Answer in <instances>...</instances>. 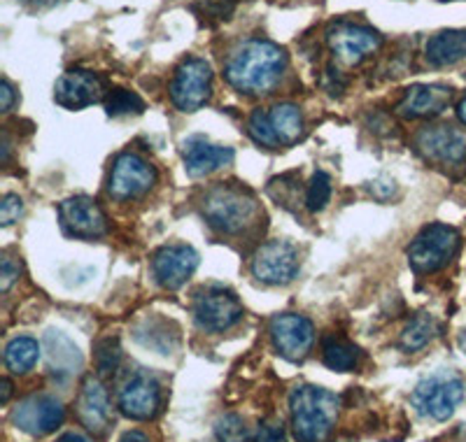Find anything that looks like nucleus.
<instances>
[{
  "mask_svg": "<svg viewBox=\"0 0 466 442\" xmlns=\"http://www.w3.org/2000/svg\"><path fill=\"white\" fill-rule=\"evenodd\" d=\"M170 100L180 112H197L212 94V68L206 58H187L177 65L170 82Z\"/></svg>",
  "mask_w": 466,
  "mask_h": 442,
  "instance_id": "0eeeda50",
  "label": "nucleus"
},
{
  "mask_svg": "<svg viewBox=\"0 0 466 442\" xmlns=\"http://www.w3.org/2000/svg\"><path fill=\"white\" fill-rule=\"evenodd\" d=\"M369 191H371L373 198L387 200V198H392V194L397 191V186H394L392 179H376V182H371Z\"/></svg>",
  "mask_w": 466,
  "mask_h": 442,
  "instance_id": "72a5a7b5",
  "label": "nucleus"
},
{
  "mask_svg": "<svg viewBox=\"0 0 466 442\" xmlns=\"http://www.w3.org/2000/svg\"><path fill=\"white\" fill-rule=\"evenodd\" d=\"M452 91L439 85H415L406 91L403 100L397 105V112L406 119H422L436 116L451 105Z\"/></svg>",
  "mask_w": 466,
  "mask_h": 442,
  "instance_id": "aec40b11",
  "label": "nucleus"
},
{
  "mask_svg": "<svg viewBox=\"0 0 466 442\" xmlns=\"http://www.w3.org/2000/svg\"><path fill=\"white\" fill-rule=\"evenodd\" d=\"M215 433H218L219 442H248L249 440L248 427H245V421L240 419L238 415H224L222 419L218 421Z\"/></svg>",
  "mask_w": 466,
  "mask_h": 442,
  "instance_id": "c756f323",
  "label": "nucleus"
},
{
  "mask_svg": "<svg viewBox=\"0 0 466 442\" xmlns=\"http://www.w3.org/2000/svg\"><path fill=\"white\" fill-rule=\"evenodd\" d=\"M194 316L198 326L206 331L222 333L243 319V306L231 289L210 285L194 296Z\"/></svg>",
  "mask_w": 466,
  "mask_h": 442,
  "instance_id": "6e6552de",
  "label": "nucleus"
},
{
  "mask_svg": "<svg viewBox=\"0 0 466 442\" xmlns=\"http://www.w3.org/2000/svg\"><path fill=\"white\" fill-rule=\"evenodd\" d=\"M182 147H185L182 149V156H185V168L189 173V177H206V175L231 164L233 156H236V152L231 147L212 145L201 136H194L189 140H185Z\"/></svg>",
  "mask_w": 466,
  "mask_h": 442,
  "instance_id": "6ab92c4d",
  "label": "nucleus"
},
{
  "mask_svg": "<svg viewBox=\"0 0 466 442\" xmlns=\"http://www.w3.org/2000/svg\"><path fill=\"white\" fill-rule=\"evenodd\" d=\"M327 43L343 65H360L366 56L378 52L382 45L380 33L371 26L352 22H339L329 26Z\"/></svg>",
  "mask_w": 466,
  "mask_h": 442,
  "instance_id": "9d476101",
  "label": "nucleus"
},
{
  "mask_svg": "<svg viewBox=\"0 0 466 442\" xmlns=\"http://www.w3.org/2000/svg\"><path fill=\"white\" fill-rule=\"evenodd\" d=\"M28 5H37V7H45V5H54L56 0H24Z\"/></svg>",
  "mask_w": 466,
  "mask_h": 442,
  "instance_id": "ea45409f",
  "label": "nucleus"
},
{
  "mask_svg": "<svg viewBox=\"0 0 466 442\" xmlns=\"http://www.w3.org/2000/svg\"><path fill=\"white\" fill-rule=\"evenodd\" d=\"M37 358H40V345L33 337H12L10 343L5 345V366L12 373H28L37 364Z\"/></svg>",
  "mask_w": 466,
  "mask_h": 442,
  "instance_id": "b1692460",
  "label": "nucleus"
},
{
  "mask_svg": "<svg viewBox=\"0 0 466 442\" xmlns=\"http://www.w3.org/2000/svg\"><path fill=\"white\" fill-rule=\"evenodd\" d=\"M460 347H461V352L466 354V331L460 336Z\"/></svg>",
  "mask_w": 466,
  "mask_h": 442,
  "instance_id": "a19ab883",
  "label": "nucleus"
},
{
  "mask_svg": "<svg viewBox=\"0 0 466 442\" xmlns=\"http://www.w3.org/2000/svg\"><path fill=\"white\" fill-rule=\"evenodd\" d=\"M19 273H22L19 264H15L10 256H3V264H0V291H10V286L15 285Z\"/></svg>",
  "mask_w": 466,
  "mask_h": 442,
  "instance_id": "473e14b6",
  "label": "nucleus"
},
{
  "mask_svg": "<svg viewBox=\"0 0 466 442\" xmlns=\"http://www.w3.org/2000/svg\"><path fill=\"white\" fill-rule=\"evenodd\" d=\"M255 442H287L285 428L278 421H266V424L259 427V431H257Z\"/></svg>",
  "mask_w": 466,
  "mask_h": 442,
  "instance_id": "2f4dec72",
  "label": "nucleus"
},
{
  "mask_svg": "<svg viewBox=\"0 0 466 442\" xmlns=\"http://www.w3.org/2000/svg\"><path fill=\"white\" fill-rule=\"evenodd\" d=\"M77 415L89 431L101 433L110 424V398L101 379L89 375L82 382L80 398H77Z\"/></svg>",
  "mask_w": 466,
  "mask_h": 442,
  "instance_id": "412c9836",
  "label": "nucleus"
},
{
  "mask_svg": "<svg viewBox=\"0 0 466 442\" xmlns=\"http://www.w3.org/2000/svg\"><path fill=\"white\" fill-rule=\"evenodd\" d=\"M64 417L66 410L61 400L49 394L31 396V398L22 400L19 407L12 412V421L16 424V428H22L24 433L33 437H43L56 431L64 424Z\"/></svg>",
  "mask_w": 466,
  "mask_h": 442,
  "instance_id": "ddd939ff",
  "label": "nucleus"
},
{
  "mask_svg": "<svg viewBox=\"0 0 466 442\" xmlns=\"http://www.w3.org/2000/svg\"><path fill=\"white\" fill-rule=\"evenodd\" d=\"M96 368L103 377L115 373L119 368V361H122V347H119V340L116 337H103L101 343L96 345Z\"/></svg>",
  "mask_w": 466,
  "mask_h": 442,
  "instance_id": "cd10ccee",
  "label": "nucleus"
},
{
  "mask_svg": "<svg viewBox=\"0 0 466 442\" xmlns=\"http://www.w3.org/2000/svg\"><path fill=\"white\" fill-rule=\"evenodd\" d=\"M119 442H149V437L143 431H127Z\"/></svg>",
  "mask_w": 466,
  "mask_h": 442,
  "instance_id": "c9c22d12",
  "label": "nucleus"
},
{
  "mask_svg": "<svg viewBox=\"0 0 466 442\" xmlns=\"http://www.w3.org/2000/svg\"><path fill=\"white\" fill-rule=\"evenodd\" d=\"M436 333H439L436 319L431 315H424L422 312V315L415 316V319L403 328L399 343H401V347L406 349V352H418V349L427 347V345L434 340Z\"/></svg>",
  "mask_w": 466,
  "mask_h": 442,
  "instance_id": "a878e982",
  "label": "nucleus"
},
{
  "mask_svg": "<svg viewBox=\"0 0 466 442\" xmlns=\"http://www.w3.org/2000/svg\"><path fill=\"white\" fill-rule=\"evenodd\" d=\"M461 398H464V382L452 370H439L424 377L410 394L415 412L434 421H445L452 417Z\"/></svg>",
  "mask_w": 466,
  "mask_h": 442,
  "instance_id": "20e7f679",
  "label": "nucleus"
},
{
  "mask_svg": "<svg viewBox=\"0 0 466 442\" xmlns=\"http://www.w3.org/2000/svg\"><path fill=\"white\" fill-rule=\"evenodd\" d=\"M45 345L49 349V361H52L54 368L64 370V373H73L75 368H80V352H77V347L70 343L64 333L49 331L47 337H45Z\"/></svg>",
  "mask_w": 466,
  "mask_h": 442,
  "instance_id": "393cba45",
  "label": "nucleus"
},
{
  "mask_svg": "<svg viewBox=\"0 0 466 442\" xmlns=\"http://www.w3.org/2000/svg\"><path fill=\"white\" fill-rule=\"evenodd\" d=\"M145 110V103L138 94L127 89H115L106 98V112L110 116H127V115H140Z\"/></svg>",
  "mask_w": 466,
  "mask_h": 442,
  "instance_id": "bb28decb",
  "label": "nucleus"
},
{
  "mask_svg": "<svg viewBox=\"0 0 466 442\" xmlns=\"http://www.w3.org/2000/svg\"><path fill=\"white\" fill-rule=\"evenodd\" d=\"M56 442H89V440H86V437L82 436V433H75V431H70V433H64V436L58 437Z\"/></svg>",
  "mask_w": 466,
  "mask_h": 442,
  "instance_id": "e433bc0d",
  "label": "nucleus"
},
{
  "mask_svg": "<svg viewBox=\"0 0 466 442\" xmlns=\"http://www.w3.org/2000/svg\"><path fill=\"white\" fill-rule=\"evenodd\" d=\"M273 347L287 361H303L315 343V326L308 316L297 312H282L268 324Z\"/></svg>",
  "mask_w": 466,
  "mask_h": 442,
  "instance_id": "1a4fd4ad",
  "label": "nucleus"
},
{
  "mask_svg": "<svg viewBox=\"0 0 466 442\" xmlns=\"http://www.w3.org/2000/svg\"><path fill=\"white\" fill-rule=\"evenodd\" d=\"M427 64L434 68H448L466 56V31H441L430 37L424 47Z\"/></svg>",
  "mask_w": 466,
  "mask_h": 442,
  "instance_id": "4be33fe9",
  "label": "nucleus"
},
{
  "mask_svg": "<svg viewBox=\"0 0 466 442\" xmlns=\"http://www.w3.org/2000/svg\"><path fill=\"white\" fill-rule=\"evenodd\" d=\"M58 215L66 231L75 237H101L107 231L106 215L86 196L64 200L58 207Z\"/></svg>",
  "mask_w": 466,
  "mask_h": 442,
  "instance_id": "f3484780",
  "label": "nucleus"
},
{
  "mask_svg": "<svg viewBox=\"0 0 466 442\" xmlns=\"http://www.w3.org/2000/svg\"><path fill=\"white\" fill-rule=\"evenodd\" d=\"M198 268V254L189 245H166L152 256V275L157 285L173 291L180 289Z\"/></svg>",
  "mask_w": 466,
  "mask_h": 442,
  "instance_id": "4468645a",
  "label": "nucleus"
},
{
  "mask_svg": "<svg viewBox=\"0 0 466 442\" xmlns=\"http://www.w3.org/2000/svg\"><path fill=\"white\" fill-rule=\"evenodd\" d=\"M460 247L461 236L457 228L448 224H430L408 245V258L418 273H436L451 264Z\"/></svg>",
  "mask_w": 466,
  "mask_h": 442,
  "instance_id": "39448f33",
  "label": "nucleus"
},
{
  "mask_svg": "<svg viewBox=\"0 0 466 442\" xmlns=\"http://www.w3.org/2000/svg\"><path fill=\"white\" fill-rule=\"evenodd\" d=\"M457 116H460L461 124H466V95L460 100V105H457Z\"/></svg>",
  "mask_w": 466,
  "mask_h": 442,
  "instance_id": "58836bf2",
  "label": "nucleus"
},
{
  "mask_svg": "<svg viewBox=\"0 0 466 442\" xmlns=\"http://www.w3.org/2000/svg\"><path fill=\"white\" fill-rule=\"evenodd\" d=\"M418 152L434 164L452 166L466 156V137L451 126L424 128L415 140Z\"/></svg>",
  "mask_w": 466,
  "mask_h": 442,
  "instance_id": "a211bd4d",
  "label": "nucleus"
},
{
  "mask_svg": "<svg viewBox=\"0 0 466 442\" xmlns=\"http://www.w3.org/2000/svg\"><path fill=\"white\" fill-rule=\"evenodd\" d=\"M106 95V82L89 70L73 68L64 73L54 85V100L68 110H82L94 105Z\"/></svg>",
  "mask_w": 466,
  "mask_h": 442,
  "instance_id": "2eb2a0df",
  "label": "nucleus"
},
{
  "mask_svg": "<svg viewBox=\"0 0 466 442\" xmlns=\"http://www.w3.org/2000/svg\"><path fill=\"white\" fill-rule=\"evenodd\" d=\"M340 398L322 387L303 385L291 389V428L299 442H324L339 419Z\"/></svg>",
  "mask_w": 466,
  "mask_h": 442,
  "instance_id": "f03ea898",
  "label": "nucleus"
},
{
  "mask_svg": "<svg viewBox=\"0 0 466 442\" xmlns=\"http://www.w3.org/2000/svg\"><path fill=\"white\" fill-rule=\"evenodd\" d=\"M287 68L285 49L268 40H248L228 56L224 77L240 94H264L273 89Z\"/></svg>",
  "mask_w": 466,
  "mask_h": 442,
  "instance_id": "f257e3e1",
  "label": "nucleus"
},
{
  "mask_svg": "<svg viewBox=\"0 0 466 442\" xmlns=\"http://www.w3.org/2000/svg\"><path fill=\"white\" fill-rule=\"evenodd\" d=\"M322 358L324 366L336 373H350L360 366L361 352L352 343L343 340V337H327L322 345Z\"/></svg>",
  "mask_w": 466,
  "mask_h": 442,
  "instance_id": "5701e85b",
  "label": "nucleus"
},
{
  "mask_svg": "<svg viewBox=\"0 0 466 442\" xmlns=\"http://www.w3.org/2000/svg\"><path fill=\"white\" fill-rule=\"evenodd\" d=\"M0 387H3V396H0V400H3V403H7V400H10V394H12L10 379H3V382H0Z\"/></svg>",
  "mask_w": 466,
  "mask_h": 442,
  "instance_id": "4c0bfd02",
  "label": "nucleus"
},
{
  "mask_svg": "<svg viewBox=\"0 0 466 442\" xmlns=\"http://www.w3.org/2000/svg\"><path fill=\"white\" fill-rule=\"evenodd\" d=\"M154 182H157V170L138 154L124 152L116 156L115 166H112L107 189L116 200L140 198L152 189Z\"/></svg>",
  "mask_w": 466,
  "mask_h": 442,
  "instance_id": "f8f14e48",
  "label": "nucleus"
},
{
  "mask_svg": "<svg viewBox=\"0 0 466 442\" xmlns=\"http://www.w3.org/2000/svg\"><path fill=\"white\" fill-rule=\"evenodd\" d=\"M249 137L264 147H285L294 145L303 136L301 110L291 103H280L270 110H255L248 122Z\"/></svg>",
  "mask_w": 466,
  "mask_h": 442,
  "instance_id": "423d86ee",
  "label": "nucleus"
},
{
  "mask_svg": "<svg viewBox=\"0 0 466 442\" xmlns=\"http://www.w3.org/2000/svg\"><path fill=\"white\" fill-rule=\"evenodd\" d=\"M161 407V387L149 373H136L119 391V410L131 419H152Z\"/></svg>",
  "mask_w": 466,
  "mask_h": 442,
  "instance_id": "dca6fc26",
  "label": "nucleus"
},
{
  "mask_svg": "<svg viewBox=\"0 0 466 442\" xmlns=\"http://www.w3.org/2000/svg\"><path fill=\"white\" fill-rule=\"evenodd\" d=\"M203 216L215 231L236 236L248 228L255 216L259 215L255 196L243 186L218 185L203 196Z\"/></svg>",
  "mask_w": 466,
  "mask_h": 442,
  "instance_id": "7ed1b4c3",
  "label": "nucleus"
},
{
  "mask_svg": "<svg viewBox=\"0 0 466 442\" xmlns=\"http://www.w3.org/2000/svg\"><path fill=\"white\" fill-rule=\"evenodd\" d=\"M329 200H331V177L324 170H318L308 185L306 206L310 212H322Z\"/></svg>",
  "mask_w": 466,
  "mask_h": 442,
  "instance_id": "c85d7f7f",
  "label": "nucleus"
},
{
  "mask_svg": "<svg viewBox=\"0 0 466 442\" xmlns=\"http://www.w3.org/2000/svg\"><path fill=\"white\" fill-rule=\"evenodd\" d=\"M22 212L24 200L15 194H7L5 198H3V203H0V224H3V226H10V224H15V221L22 216Z\"/></svg>",
  "mask_w": 466,
  "mask_h": 442,
  "instance_id": "7c9ffc66",
  "label": "nucleus"
},
{
  "mask_svg": "<svg viewBox=\"0 0 466 442\" xmlns=\"http://www.w3.org/2000/svg\"><path fill=\"white\" fill-rule=\"evenodd\" d=\"M12 105H15V89L7 79H3L0 82V107H3V112H10Z\"/></svg>",
  "mask_w": 466,
  "mask_h": 442,
  "instance_id": "f704fd0d",
  "label": "nucleus"
},
{
  "mask_svg": "<svg viewBox=\"0 0 466 442\" xmlns=\"http://www.w3.org/2000/svg\"><path fill=\"white\" fill-rule=\"evenodd\" d=\"M252 273L264 285H289L299 273L297 247L287 240H270L261 245L252 256Z\"/></svg>",
  "mask_w": 466,
  "mask_h": 442,
  "instance_id": "9b49d317",
  "label": "nucleus"
}]
</instances>
